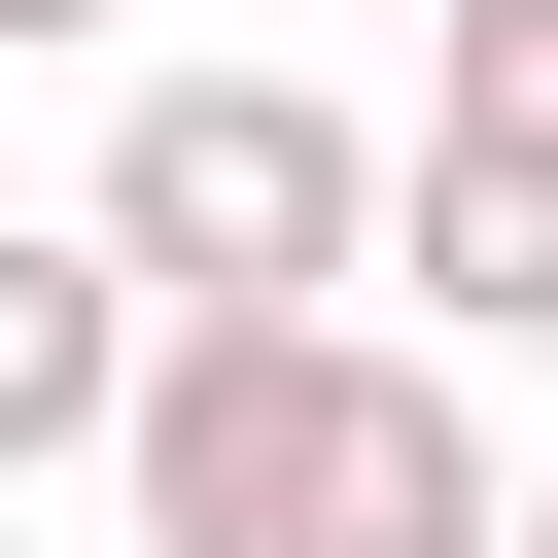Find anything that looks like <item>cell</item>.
<instances>
[{
    "label": "cell",
    "instance_id": "1",
    "mask_svg": "<svg viewBox=\"0 0 558 558\" xmlns=\"http://www.w3.org/2000/svg\"><path fill=\"white\" fill-rule=\"evenodd\" d=\"M384 174H418V140H349L314 70H140V105H105L140 314H314V279H384Z\"/></svg>",
    "mask_w": 558,
    "mask_h": 558
},
{
    "label": "cell",
    "instance_id": "2",
    "mask_svg": "<svg viewBox=\"0 0 558 558\" xmlns=\"http://www.w3.org/2000/svg\"><path fill=\"white\" fill-rule=\"evenodd\" d=\"M314 384H349V314H174L140 349V453H105L140 558H279L314 523Z\"/></svg>",
    "mask_w": 558,
    "mask_h": 558
},
{
    "label": "cell",
    "instance_id": "3",
    "mask_svg": "<svg viewBox=\"0 0 558 558\" xmlns=\"http://www.w3.org/2000/svg\"><path fill=\"white\" fill-rule=\"evenodd\" d=\"M279 558H523V488H488L453 349H349V384H314V523H279Z\"/></svg>",
    "mask_w": 558,
    "mask_h": 558
},
{
    "label": "cell",
    "instance_id": "4",
    "mask_svg": "<svg viewBox=\"0 0 558 558\" xmlns=\"http://www.w3.org/2000/svg\"><path fill=\"white\" fill-rule=\"evenodd\" d=\"M140 244L105 209H0V488H70V453H140Z\"/></svg>",
    "mask_w": 558,
    "mask_h": 558
},
{
    "label": "cell",
    "instance_id": "5",
    "mask_svg": "<svg viewBox=\"0 0 558 558\" xmlns=\"http://www.w3.org/2000/svg\"><path fill=\"white\" fill-rule=\"evenodd\" d=\"M384 279H418L453 349H558V140H488V105H418V174H384Z\"/></svg>",
    "mask_w": 558,
    "mask_h": 558
},
{
    "label": "cell",
    "instance_id": "6",
    "mask_svg": "<svg viewBox=\"0 0 558 558\" xmlns=\"http://www.w3.org/2000/svg\"><path fill=\"white\" fill-rule=\"evenodd\" d=\"M418 105H488V140H558V0H453V70Z\"/></svg>",
    "mask_w": 558,
    "mask_h": 558
},
{
    "label": "cell",
    "instance_id": "7",
    "mask_svg": "<svg viewBox=\"0 0 558 558\" xmlns=\"http://www.w3.org/2000/svg\"><path fill=\"white\" fill-rule=\"evenodd\" d=\"M0 35H105V0H0Z\"/></svg>",
    "mask_w": 558,
    "mask_h": 558
},
{
    "label": "cell",
    "instance_id": "8",
    "mask_svg": "<svg viewBox=\"0 0 558 558\" xmlns=\"http://www.w3.org/2000/svg\"><path fill=\"white\" fill-rule=\"evenodd\" d=\"M523 558H558V523H523Z\"/></svg>",
    "mask_w": 558,
    "mask_h": 558
}]
</instances>
